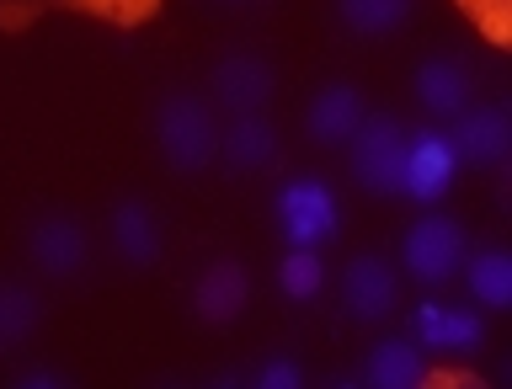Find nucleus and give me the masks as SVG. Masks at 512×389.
Listing matches in <instances>:
<instances>
[{
	"instance_id": "obj_1",
	"label": "nucleus",
	"mask_w": 512,
	"mask_h": 389,
	"mask_svg": "<svg viewBox=\"0 0 512 389\" xmlns=\"http://www.w3.org/2000/svg\"><path fill=\"white\" fill-rule=\"evenodd\" d=\"M155 144H160V160L182 176H198L214 166L219 155V123H214V107L203 102L198 91L176 86L155 102Z\"/></svg>"
},
{
	"instance_id": "obj_2",
	"label": "nucleus",
	"mask_w": 512,
	"mask_h": 389,
	"mask_svg": "<svg viewBox=\"0 0 512 389\" xmlns=\"http://www.w3.org/2000/svg\"><path fill=\"white\" fill-rule=\"evenodd\" d=\"M347 155H352V176H358V187L374 192V198H390V192H400L406 128H400L390 112H374V118H363L358 134L347 139Z\"/></svg>"
},
{
	"instance_id": "obj_3",
	"label": "nucleus",
	"mask_w": 512,
	"mask_h": 389,
	"mask_svg": "<svg viewBox=\"0 0 512 389\" xmlns=\"http://www.w3.org/2000/svg\"><path fill=\"white\" fill-rule=\"evenodd\" d=\"M27 256H32V267H38L43 278L70 283L91 262V235H86V224H80L75 214L43 208V214L27 219Z\"/></svg>"
},
{
	"instance_id": "obj_4",
	"label": "nucleus",
	"mask_w": 512,
	"mask_h": 389,
	"mask_svg": "<svg viewBox=\"0 0 512 389\" xmlns=\"http://www.w3.org/2000/svg\"><path fill=\"white\" fill-rule=\"evenodd\" d=\"M208 91H214V102L224 112H235V118H246V112H262L272 96H278V70H272V59H262L256 48H230L214 75H208Z\"/></svg>"
},
{
	"instance_id": "obj_5",
	"label": "nucleus",
	"mask_w": 512,
	"mask_h": 389,
	"mask_svg": "<svg viewBox=\"0 0 512 389\" xmlns=\"http://www.w3.org/2000/svg\"><path fill=\"white\" fill-rule=\"evenodd\" d=\"M400 262L422 283H448L464 262V230L448 214H422L400 240Z\"/></svg>"
},
{
	"instance_id": "obj_6",
	"label": "nucleus",
	"mask_w": 512,
	"mask_h": 389,
	"mask_svg": "<svg viewBox=\"0 0 512 389\" xmlns=\"http://www.w3.org/2000/svg\"><path fill=\"white\" fill-rule=\"evenodd\" d=\"M160 6H166V0H0V27L22 32L48 11H75V16H96V22L128 32V27H144Z\"/></svg>"
},
{
	"instance_id": "obj_7",
	"label": "nucleus",
	"mask_w": 512,
	"mask_h": 389,
	"mask_svg": "<svg viewBox=\"0 0 512 389\" xmlns=\"http://www.w3.org/2000/svg\"><path fill=\"white\" fill-rule=\"evenodd\" d=\"M336 219H342V208H336V192L320 182V176H299V182H288L278 192V224L294 246H320V240H331Z\"/></svg>"
},
{
	"instance_id": "obj_8",
	"label": "nucleus",
	"mask_w": 512,
	"mask_h": 389,
	"mask_svg": "<svg viewBox=\"0 0 512 389\" xmlns=\"http://www.w3.org/2000/svg\"><path fill=\"white\" fill-rule=\"evenodd\" d=\"M251 304V272L235 256H219V262L203 267V278L192 283V315L203 326H235Z\"/></svg>"
},
{
	"instance_id": "obj_9",
	"label": "nucleus",
	"mask_w": 512,
	"mask_h": 389,
	"mask_svg": "<svg viewBox=\"0 0 512 389\" xmlns=\"http://www.w3.org/2000/svg\"><path fill=\"white\" fill-rule=\"evenodd\" d=\"M454 166H459V155L443 134H416L406 139V160H400V192L416 203L443 198L454 187Z\"/></svg>"
},
{
	"instance_id": "obj_10",
	"label": "nucleus",
	"mask_w": 512,
	"mask_h": 389,
	"mask_svg": "<svg viewBox=\"0 0 512 389\" xmlns=\"http://www.w3.org/2000/svg\"><path fill=\"white\" fill-rule=\"evenodd\" d=\"M342 304L358 326H374V320H384L395 310V272L384 267V256L358 251L342 267Z\"/></svg>"
},
{
	"instance_id": "obj_11",
	"label": "nucleus",
	"mask_w": 512,
	"mask_h": 389,
	"mask_svg": "<svg viewBox=\"0 0 512 389\" xmlns=\"http://www.w3.org/2000/svg\"><path fill=\"white\" fill-rule=\"evenodd\" d=\"M448 144H454V155L470 160V166H507V155H512V118H507V107H496V102L464 107Z\"/></svg>"
},
{
	"instance_id": "obj_12",
	"label": "nucleus",
	"mask_w": 512,
	"mask_h": 389,
	"mask_svg": "<svg viewBox=\"0 0 512 389\" xmlns=\"http://www.w3.org/2000/svg\"><path fill=\"white\" fill-rule=\"evenodd\" d=\"M368 118L363 112V91L352 86V80H331V86L315 91L310 112H304V128H310V139L320 150H336V144H347L358 134V123Z\"/></svg>"
},
{
	"instance_id": "obj_13",
	"label": "nucleus",
	"mask_w": 512,
	"mask_h": 389,
	"mask_svg": "<svg viewBox=\"0 0 512 389\" xmlns=\"http://www.w3.org/2000/svg\"><path fill=\"white\" fill-rule=\"evenodd\" d=\"M112 246H118V256L128 267H155L160 262V251H166V235H160V219H155V208L144 203V198H118L112 203Z\"/></svg>"
},
{
	"instance_id": "obj_14",
	"label": "nucleus",
	"mask_w": 512,
	"mask_h": 389,
	"mask_svg": "<svg viewBox=\"0 0 512 389\" xmlns=\"http://www.w3.org/2000/svg\"><path fill=\"white\" fill-rule=\"evenodd\" d=\"M416 102H422L432 118H459L470 107V70L454 54H438L416 70Z\"/></svg>"
},
{
	"instance_id": "obj_15",
	"label": "nucleus",
	"mask_w": 512,
	"mask_h": 389,
	"mask_svg": "<svg viewBox=\"0 0 512 389\" xmlns=\"http://www.w3.org/2000/svg\"><path fill=\"white\" fill-rule=\"evenodd\" d=\"M219 155L230 171H267L283 155V144H278V128L262 112H246V118L230 123V134H219Z\"/></svg>"
},
{
	"instance_id": "obj_16",
	"label": "nucleus",
	"mask_w": 512,
	"mask_h": 389,
	"mask_svg": "<svg viewBox=\"0 0 512 389\" xmlns=\"http://www.w3.org/2000/svg\"><path fill=\"white\" fill-rule=\"evenodd\" d=\"M358 379L374 384V389H416V384L427 379V358H422V347H416V342H400V336H390V342L368 347Z\"/></svg>"
},
{
	"instance_id": "obj_17",
	"label": "nucleus",
	"mask_w": 512,
	"mask_h": 389,
	"mask_svg": "<svg viewBox=\"0 0 512 389\" xmlns=\"http://www.w3.org/2000/svg\"><path fill=\"white\" fill-rule=\"evenodd\" d=\"M416 331L427 336V347H443V352H475L480 347V320L470 310H448V304H422L416 310Z\"/></svg>"
},
{
	"instance_id": "obj_18",
	"label": "nucleus",
	"mask_w": 512,
	"mask_h": 389,
	"mask_svg": "<svg viewBox=\"0 0 512 389\" xmlns=\"http://www.w3.org/2000/svg\"><path fill=\"white\" fill-rule=\"evenodd\" d=\"M43 326V299L27 283H0V352H16L32 331Z\"/></svg>"
},
{
	"instance_id": "obj_19",
	"label": "nucleus",
	"mask_w": 512,
	"mask_h": 389,
	"mask_svg": "<svg viewBox=\"0 0 512 389\" xmlns=\"http://www.w3.org/2000/svg\"><path fill=\"white\" fill-rule=\"evenodd\" d=\"M470 294L486 310H507L512 304V256L502 246H480L470 256Z\"/></svg>"
},
{
	"instance_id": "obj_20",
	"label": "nucleus",
	"mask_w": 512,
	"mask_h": 389,
	"mask_svg": "<svg viewBox=\"0 0 512 389\" xmlns=\"http://www.w3.org/2000/svg\"><path fill=\"white\" fill-rule=\"evenodd\" d=\"M416 0H336V16H342L347 32H358V38H384V32L406 27Z\"/></svg>"
},
{
	"instance_id": "obj_21",
	"label": "nucleus",
	"mask_w": 512,
	"mask_h": 389,
	"mask_svg": "<svg viewBox=\"0 0 512 389\" xmlns=\"http://www.w3.org/2000/svg\"><path fill=\"white\" fill-rule=\"evenodd\" d=\"M320 283H326V267H320V256L310 251V246H294L283 256V267H278V288L288 299H315L320 294Z\"/></svg>"
},
{
	"instance_id": "obj_22",
	"label": "nucleus",
	"mask_w": 512,
	"mask_h": 389,
	"mask_svg": "<svg viewBox=\"0 0 512 389\" xmlns=\"http://www.w3.org/2000/svg\"><path fill=\"white\" fill-rule=\"evenodd\" d=\"M459 6H464V16H475L486 38L507 43V0H459Z\"/></svg>"
},
{
	"instance_id": "obj_23",
	"label": "nucleus",
	"mask_w": 512,
	"mask_h": 389,
	"mask_svg": "<svg viewBox=\"0 0 512 389\" xmlns=\"http://www.w3.org/2000/svg\"><path fill=\"white\" fill-rule=\"evenodd\" d=\"M251 384L256 389H299L304 384V368L294 363V358H272V363H262L251 374Z\"/></svg>"
},
{
	"instance_id": "obj_24",
	"label": "nucleus",
	"mask_w": 512,
	"mask_h": 389,
	"mask_svg": "<svg viewBox=\"0 0 512 389\" xmlns=\"http://www.w3.org/2000/svg\"><path fill=\"white\" fill-rule=\"evenodd\" d=\"M11 384L16 389H70V374H59V368H22Z\"/></svg>"
}]
</instances>
